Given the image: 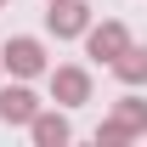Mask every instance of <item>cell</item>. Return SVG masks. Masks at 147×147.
I'll return each instance as SVG.
<instances>
[{
    "instance_id": "cell-7",
    "label": "cell",
    "mask_w": 147,
    "mask_h": 147,
    "mask_svg": "<svg viewBox=\"0 0 147 147\" xmlns=\"http://www.w3.org/2000/svg\"><path fill=\"white\" fill-rule=\"evenodd\" d=\"M28 136H34V147H62L74 136V125H68V113H57V108H40L34 119H28Z\"/></svg>"
},
{
    "instance_id": "cell-8",
    "label": "cell",
    "mask_w": 147,
    "mask_h": 147,
    "mask_svg": "<svg viewBox=\"0 0 147 147\" xmlns=\"http://www.w3.org/2000/svg\"><path fill=\"white\" fill-rule=\"evenodd\" d=\"M113 74H119V85H147V51L125 45V57H113Z\"/></svg>"
},
{
    "instance_id": "cell-1",
    "label": "cell",
    "mask_w": 147,
    "mask_h": 147,
    "mask_svg": "<svg viewBox=\"0 0 147 147\" xmlns=\"http://www.w3.org/2000/svg\"><path fill=\"white\" fill-rule=\"evenodd\" d=\"M136 136H147V102L136 96V85H130V91L113 102V113L96 125V147H125V142H136Z\"/></svg>"
},
{
    "instance_id": "cell-5",
    "label": "cell",
    "mask_w": 147,
    "mask_h": 147,
    "mask_svg": "<svg viewBox=\"0 0 147 147\" xmlns=\"http://www.w3.org/2000/svg\"><path fill=\"white\" fill-rule=\"evenodd\" d=\"M45 28H51L57 40H85V28H91V6H85V0H57L51 11H45Z\"/></svg>"
},
{
    "instance_id": "cell-6",
    "label": "cell",
    "mask_w": 147,
    "mask_h": 147,
    "mask_svg": "<svg viewBox=\"0 0 147 147\" xmlns=\"http://www.w3.org/2000/svg\"><path fill=\"white\" fill-rule=\"evenodd\" d=\"M34 113H40V96L28 91L23 79L0 91V125H23V130H28V119H34Z\"/></svg>"
},
{
    "instance_id": "cell-4",
    "label": "cell",
    "mask_w": 147,
    "mask_h": 147,
    "mask_svg": "<svg viewBox=\"0 0 147 147\" xmlns=\"http://www.w3.org/2000/svg\"><path fill=\"white\" fill-rule=\"evenodd\" d=\"M51 102H57V108H79V102H91V74L79 68V62L51 68Z\"/></svg>"
},
{
    "instance_id": "cell-9",
    "label": "cell",
    "mask_w": 147,
    "mask_h": 147,
    "mask_svg": "<svg viewBox=\"0 0 147 147\" xmlns=\"http://www.w3.org/2000/svg\"><path fill=\"white\" fill-rule=\"evenodd\" d=\"M0 6H11V0H0Z\"/></svg>"
},
{
    "instance_id": "cell-2",
    "label": "cell",
    "mask_w": 147,
    "mask_h": 147,
    "mask_svg": "<svg viewBox=\"0 0 147 147\" xmlns=\"http://www.w3.org/2000/svg\"><path fill=\"white\" fill-rule=\"evenodd\" d=\"M0 68L11 74V79H40V74H51L45 68V45H40L34 34L6 40V45H0Z\"/></svg>"
},
{
    "instance_id": "cell-3",
    "label": "cell",
    "mask_w": 147,
    "mask_h": 147,
    "mask_svg": "<svg viewBox=\"0 0 147 147\" xmlns=\"http://www.w3.org/2000/svg\"><path fill=\"white\" fill-rule=\"evenodd\" d=\"M125 45H136V40H130V28L119 17H102V23L85 28V51H91L96 62H108V68H113V57H125Z\"/></svg>"
},
{
    "instance_id": "cell-10",
    "label": "cell",
    "mask_w": 147,
    "mask_h": 147,
    "mask_svg": "<svg viewBox=\"0 0 147 147\" xmlns=\"http://www.w3.org/2000/svg\"><path fill=\"white\" fill-rule=\"evenodd\" d=\"M51 6H57V0H51Z\"/></svg>"
}]
</instances>
